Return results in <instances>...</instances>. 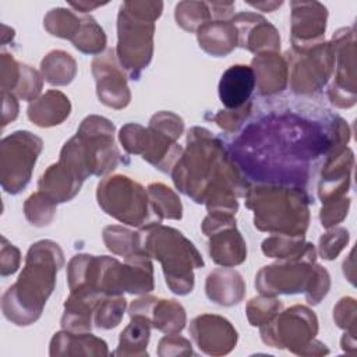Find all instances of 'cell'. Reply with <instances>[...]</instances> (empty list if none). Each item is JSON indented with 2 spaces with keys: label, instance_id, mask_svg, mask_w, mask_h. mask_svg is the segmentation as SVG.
I'll list each match as a JSON object with an SVG mask.
<instances>
[{
  "label": "cell",
  "instance_id": "6da1fadb",
  "mask_svg": "<svg viewBox=\"0 0 357 357\" xmlns=\"http://www.w3.org/2000/svg\"><path fill=\"white\" fill-rule=\"evenodd\" d=\"M63 264V252L56 243L42 240L32 244L22 273L3 296L6 318L17 325L36 321L54 289L56 273Z\"/></svg>",
  "mask_w": 357,
  "mask_h": 357
},
{
  "label": "cell",
  "instance_id": "7a4b0ae2",
  "mask_svg": "<svg viewBox=\"0 0 357 357\" xmlns=\"http://www.w3.org/2000/svg\"><path fill=\"white\" fill-rule=\"evenodd\" d=\"M141 250L162 262L166 283L176 294H187L194 287L192 269L204 266V261L183 233L165 226H153L139 233Z\"/></svg>",
  "mask_w": 357,
  "mask_h": 357
},
{
  "label": "cell",
  "instance_id": "3957f363",
  "mask_svg": "<svg viewBox=\"0 0 357 357\" xmlns=\"http://www.w3.org/2000/svg\"><path fill=\"white\" fill-rule=\"evenodd\" d=\"M160 1H124L117 18V57L132 77L138 78L152 59L153 21L160 15Z\"/></svg>",
  "mask_w": 357,
  "mask_h": 357
},
{
  "label": "cell",
  "instance_id": "277c9868",
  "mask_svg": "<svg viewBox=\"0 0 357 357\" xmlns=\"http://www.w3.org/2000/svg\"><path fill=\"white\" fill-rule=\"evenodd\" d=\"M255 226L278 234L304 236L308 226L307 197L300 190L255 187L247 194Z\"/></svg>",
  "mask_w": 357,
  "mask_h": 357
},
{
  "label": "cell",
  "instance_id": "5b68a950",
  "mask_svg": "<svg viewBox=\"0 0 357 357\" xmlns=\"http://www.w3.org/2000/svg\"><path fill=\"white\" fill-rule=\"evenodd\" d=\"M98 202L103 211L131 226L149 229L160 223L145 190L126 176L107 177L98 185Z\"/></svg>",
  "mask_w": 357,
  "mask_h": 357
},
{
  "label": "cell",
  "instance_id": "8992f818",
  "mask_svg": "<svg viewBox=\"0 0 357 357\" xmlns=\"http://www.w3.org/2000/svg\"><path fill=\"white\" fill-rule=\"evenodd\" d=\"M315 248L312 244H304L303 250L289 257V261L264 266L258 272L255 286L264 294H293L307 291L312 280L315 268Z\"/></svg>",
  "mask_w": 357,
  "mask_h": 357
},
{
  "label": "cell",
  "instance_id": "52a82bcc",
  "mask_svg": "<svg viewBox=\"0 0 357 357\" xmlns=\"http://www.w3.org/2000/svg\"><path fill=\"white\" fill-rule=\"evenodd\" d=\"M42 149V139L28 131H17L1 142V184L7 192H20L29 181Z\"/></svg>",
  "mask_w": 357,
  "mask_h": 357
},
{
  "label": "cell",
  "instance_id": "ba28073f",
  "mask_svg": "<svg viewBox=\"0 0 357 357\" xmlns=\"http://www.w3.org/2000/svg\"><path fill=\"white\" fill-rule=\"evenodd\" d=\"M315 314L303 305H294L286 310L275 321H268L261 329L265 343L273 347L293 349L294 346H310L318 325Z\"/></svg>",
  "mask_w": 357,
  "mask_h": 357
},
{
  "label": "cell",
  "instance_id": "9c48e42d",
  "mask_svg": "<svg viewBox=\"0 0 357 357\" xmlns=\"http://www.w3.org/2000/svg\"><path fill=\"white\" fill-rule=\"evenodd\" d=\"M305 52V54L300 52L303 57L293 64V88L300 93H312L329 78L333 59L332 45L322 42Z\"/></svg>",
  "mask_w": 357,
  "mask_h": 357
},
{
  "label": "cell",
  "instance_id": "30bf717a",
  "mask_svg": "<svg viewBox=\"0 0 357 357\" xmlns=\"http://www.w3.org/2000/svg\"><path fill=\"white\" fill-rule=\"evenodd\" d=\"M291 42L294 49L305 52L322 43L326 28V8L317 1L291 3Z\"/></svg>",
  "mask_w": 357,
  "mask_h": 357
},
{
  "label": "cell",
  "instance_id": "8fae6325",
  "mask_svg": "<svg viewBox=\"0 0 357 357\" xmlns=\"http://www.w3.org/2000/svg\"><path fill=\"white\" fill-rule=\"evenodd\" d=\"M92 73L96 79L98 96L102 103L121 109L130 102V92L123 73L116 66L114 52L107 50L92 63Z\"/></svg>",
  "mask_w": 357,
  "mask_h": 357
},
{
  "label": "cell",
  "instance_id": "7c38bea8",
  "mask_svg": "<svg viewBox=\"0 0 357 357\" xmlns=\"http://www.w3.org/2000/svg\"><path fill=\"white\" fill-rule=\"evenodd\" d=\"M190 332L198 347L206 354L227 353L237 340V333L230 322L218 315H199L192 319Z\"/></svg>",
  "mask_w": 357,
  "mask_h": 357
},
{
  "label": "cell",
  "instance_id": "4fadbf2b",
  "mask_svg": "<svg viewBox=\"0 0 357 357\" xmlns=\"http://www.w3.org/2000/svg\"><path fill=\"white\" fill-rule=\"evenodd\" d=\"M130 315L144 317L153 328L169 335H176L185 324V311L178 303L156 297L135 300L130 307Z\"/></svg>",
  "mask_w": 357,
  "mask_h": 357
},
{
  "label": "cell",
  "instance_id": "5bb4252c",
  "mask_svg": "<svg viewBox=\"0 0 357 357\" xmlns=\"http://www.w3.org/2000/svg\"><path fill=\"white\" fill-rule=\"evenodd\" d=\"M205 234L211 237V258L223 266L238 265L245 259L247 248L243 237L236 230V220H222L211 225Z\"/></svg>",
  "mask_w": 357,
  "mask_h": 357
},
{
  "label": "cell",
  "instance_id": "9a60e30c",
  "mask_svg": "<svg viewBox=\"0 0 357 357\" xmlns=\"http://www.w3.org/2000/svg\"><path fill=\"white\" fill-rule=\"evenodd\" d=\"M237 29L240 45L251 52L278 50L280 47V38L276 28L261 15L252 13H241L233 18Z\"/></svg>",
  "mask_w": 357,
  "mask_h": 357
},
{
  "label": "cell",
  "instance_id": "2e32d148",
  "mask_svg": "<svg viewBox=\"0 0 357 357\" xmlns=\"http://www.w3.org/2000/svg\"><path fill=\"white\" fill-rule=\"evenodd\" d=\"M255 88V75L250 66L229 67L219 82V98L227 109H238L250 99Z\"/></svg>",
  "mask_w": 357,
  "mask_h": 357
},
{
  "label": "cell",
  "instance_id": "e0dca14e",
  "mask_svg": "<svg viewBox=\"0 0 357 357\" xmlns=\"http://www.w3.org/2000/svg\"><path fill=\"white\" fill-rule=\"evenodd\" d=\"M251 68L261 95H272L284 88L287 68L284 60L276 53H264L255 56Z\"/></svg>",
  "mask_w": 357,
  "mask_h": 357
},
{
  "label": "cell",
  "instance_id": "ac0fdd59",
  "mask_svg": "<svg viewBox=\"0 0 357 357\" xmlns=\"http://www.w3.org/2000/svg\"><path fill=\"white\" fill-rule=\"evenodd\" d=\"M199 46L212 56H225L230 53L237 42V29L234 24L225 20L208 21L198 29Z\"/></svg>",
  "mask_w": 357,
  "mask_h": 357
},
{
  "label": "cell",
  "instance_id": "d6986e66",
  "mask_svg": "<svg viewBox=\"0 0 357 357\" xmlns=\"http://www.w3.org/2000/svg\"><path fill=\"white\" fill-rule=\"evenodd\" d=\"M206 296L220 304L233 305L244 296V282L238 272L233 269H216L206 278Z\"/></svg>",
  "mask_w": 357,
  "mask_h": 357
},
{
  "label": "cell",
  "instance_id": "ffe728a7",
  "mask_svg": "<svg viewBox=\"0 0 357 357\" xmlns=\"http://www.w3.org/2000/svg\"><path fill=\"white\" fill-rule=\"evenodd\" d=\"M71 105L68 98L59 91H49L28 107V117L36 126L50 127L68 117Z\"/></svg>",
  "mask_w": 357,
  "mask_h": 357
},
{
  "label": "cell",
  "instance_id": "44dd1931",
  "mask_svg": "<svg viewBox=\"0 0 357 357\" xmlns=\"http://www.w3.org/2000/svg\"><path fill=\"white\" fill-rule=\"evenodd\" d=\"M81 180L67 167L57 163L50 166L39 180V190L56 202L71 199L81 187Z\"/></svg>",
  "mask_w": 357,
  "mask_h": 357
},
{
  "label": "cell",
  "instance_id": "7402d4cb",
  "mask_svg": "<svg viewBox=\"0 0 357 357\" xmlns=\"http://www.w3.org/2000/svg\"><path fill=\"white\" fill-rule=\"evenodd\" d=\"M75 70L74 59L63 50L50 52L42 60L43 77L52 85L70 84L75 75Z\"/></svg>",
  "mask_w": 357,
  "mask_h": 357
},
{
  "label": "cell",
  "instance_id": "603a6c76",
  "mask_svg": "<svg viewBox=\"0 0 357 357\" xmlns=\"http://www.w3.org/2000/svg\"><path fill=\"white\" fill-rule=\"evenodd\" d=\"M149 202L155 213L162 218L180 219L181 218V202L178 197L166 185L158 183L148 187Z\"/></svg>",
  "mask_w": 357,
  "mask_h": 357
},
{
  "label": "cell",
  "instance_id": "cb8c5ba5",
  "mask_svg": "<svg viewBox=\"0 0 357 357\" xmlns=\"http://www.w3.org/2000/svg\"><path fill=\"white\" fill-rule=\"evenodd\" d=\"M103 240L106 247L123 257H128L141 250V237L139 233L131 231L121 226H109L103 230Z\"/></svg>",
  "mask_w": 357,
  "mask_h": 357
},
{
  "label": "cell",
  "instance_id": "d4e9b609",
  "mask_svg": "<svg viewBox=\"0 0 357 357\" xmlns=\"http://www.w3.org/2000/svg\"><path fill=\"white\" fill-rule=\"evenodd\" d=\"M82 17L67 8H53L45 17V28L54 36L73 40L81 28Z\"/></svg>",
  "mask_w": 357,
  "mask_h": 357
},
{
  "label": "cell",
  "instance_id": "484cf974",
  "mask_svg": "<svg viewBox=\"0 0 357 357\" xmlns=\"http://www.w3.org/2000/svg\"><path fill=\"white\" fill-rule=\"evenodd\" d=\"M74 46L84 53H99L105 49L106 36L103 29L96 24L92 17H82L81 28L73 39Z\"/></svg>",
  "mask_w": 357,
  "mask_h": 357
},
{
  "label": "cell",
  "instance_id": "4316f807",
  "mask_svg": "<svg viewBox=\"0 0 357 357\" xmlns=\"http://www.w3.org/2000/svg\"><path fill=\"white\" fill-rule=\"evenodd\" d=\"M211 17L208 3L181 1L176 6V21L185 31L199 29Z\"/></svg>",
  "mask_w": 357,
  "mask_h": 357
},
{
  "label": "cell",
  "instance_id": "83f0119b",
  "mask_svg": "<svg viewBox=\"0 0 357 357\" xmlns=\"http://www.w3.org/2000/svg\"><path fill=\"white\" fill-rule=\"evenodd\" d=\"M126 308V298L123 296L102 297L95 307V324L98 328L110 329L119 325Z\"/></svg>",
  "mask_w": 357,
  "mask_h": 357
},
{
  "label": "cell",
  "instance_id": "f1b7e54d",
  "mask_svg": "<svg viewBox=\"0 0 357 357\" xmlns=\"http://www.w3.org/2000/svg\"><path fill=\"white\" fill-rule=\"evenodd\" d=\"M56 212V201L39 191L25 202V216L35 226H46L52 222Z\"/></svg>",
  "mask_w": 357,
  "mask_h": 357
},
{
  "label": "cell",
  "instance_id": "f546056e",
  "mask_svg": "<svg viewBox=\"0 0 357 357\" xmlns=\"http://www.w3.org/2000/svg\"><path fill=\"white\" fill-rule=\"evenodd\" d=\"M149 328H151V324L144 317H139V315L131 317L130 325L120 335L119 350L116 351V354H123L124 350L131 346H135L137 349L144 350V347H146L148 344Z\"/></svg>",
  "mask_w": 357,
  "mask_h": 357
},
{
  "label": "cell",
  "instance_id": "4dcf8cb0",
  "mask_svg": "<svg viewBox=\"0 0 357 357\" xmlns=\"http://www.w3.org/2000/svg\"><path fill=\"white\" fill-rule=\"evenodd\" d=\"M282 310V303L275 298H252L248 304V319L251 325H262L271 321Z\"/></svg>",
  "mask_w": 357,
  "mask_h": 357
},
{
  "label": "cell",
  "instance_id": "1f68e13d",
  "mask_svg": "<svg viewBox=\"0 0 357 357\" xmlns=\"http://www.w3.org/2000/svg\"><path fill=\"white\" fill-rule=\"evenodd\" d=\"M120 141L130 153H144L148 144V130L138 124H127L120 130Z\"/></svg>",
  "mask_w": 357,
  "mask_h": 357
},
{
  "label": "cell",
  "instance_id": "d6a6232c",
  "mask_svg": "<svg viewBox=\"0 0 357 357\" xmlns=\"http://www.w3.org/2000/svg\"><path fill=\"white\" fill-rule=\"evenodd\" d=\"M349 241V231L346 229H335L324 234L319 240V252L325 259H333L343 250Z\"/></svg>",
  "mask_w": 357,
  "mask_h": 357
},
{
  "label": "cell",
  "instance_id": "836d02e7",
  "mask_svg": "<svg viewBox=\"0 0 357 357\" xmlns=\"http://www.w3.org/2000/svg\"><path fill=\"white\" fill-rule=\"evenodd\" d=\"M40 88H42V81L39 74L35 70H32L29 66L21 64L20 79L14 89L15 93L22 99L29 100L40 92Z\"/></svg>",
  "mask_w": 357,
  "mask_h": 357
},
{
  "label": "cell",
  "instance_id": "e575fe53",
  "mask_svg": "<svg viewBox=\"0 0 357 357\" xmlns=\"http://www.w3.org/2000/svg\"><path fill=\"white\" fill-rule=\"evenodd\" d=\"M149 128L156 130V131H159V132H162V134H165L169 138L176 141L181 135L184 124H183V120L178 116H176L173 113H169V112H162V113L155 114L151 119Z\"/></svg>",
  "mask_w": 357,
  "mask_h": 357
},
{
  "label": "cell",
  "instance_id": "d590c367",
  "mask_svg": "<svg viewBox=\"0 0 357 357\" xmlns=\"http://www.w3.org/2000/svg\"><path fill=\"white\" fill-rule=\"evenodd\" d=\"M350 199L349 198H342L339 201H333L332 204H326L322 211H321V222L322 226L329 227L332 225H336L340 222L346 215H347V208H349Z\"/></svg>",
  "mask_w": 357,
  "mask_h": 357
},
{
  "label": "cell",
  "instance_id": "8d00e7d4",
  "mask_svg": "<svg viewBox=\"0 0 357 357\" xmlns=\"http://www.w3.org/2000/svg\"><path fill=\"white\" fill-rule=\"evenodd\" d=\"M70 6L74 7V8H77V10H79L81 13H86V11H91L92 8L100 7V6H103V4H100V3H85V1H79V3H71Z\"/></svg>",
  "mask_w": 357,
  "mask_h": 357
},
{
  "label": "cell",
  "instance_id": "74e56055",
  "mask_svg": "<svg viewBox=\"0 0 357 357\" xmlns=\"http://www.w3.org/2000/svg\"><path fill=\"white\" fill-rule=\"evenodd\" d=\"M282 4V1H279V3H268V4H265V3H251V6L252 7H257V8H265V10H268V11H273L276 7H279Z\"/></svg>",
  "mask_w": 357,
  "mask_h": 357
}]
</instances>
